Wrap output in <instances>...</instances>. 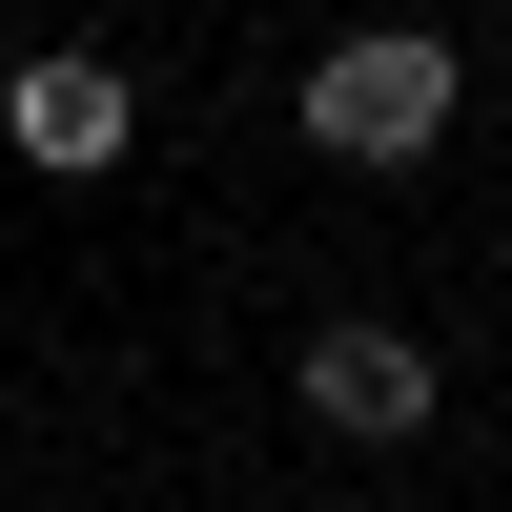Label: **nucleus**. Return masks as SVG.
<instances>
[{
    "instance_id": "nucleus-2",
    "label": "nucleus",
    "mask_w": 512,
    "mask_h": 512,
    "mask_svg": "<svg viewBox=\"0 0 512 512\" xmlns=\"http://www.w3.org/2000/svg\"><path fill=\"white\" fill-rule=\"evenodd\" d=\"M287 410H308V431L328 451H410V431H431V328H390V308H328L308 328V369H287Z\"/></svg>"
},
{
    "instance_id": "nucleus-3",
    "label": "nucleus",
    "mask_w": 512,
    "mask_h": 512,
    "mask_svg": "<svg viewBox=\"0 0 512 512\" xmlns=\"http://www.w3.org/2000/svg\"><path fill=\"white\" fill-rule=\"evenodd\" d=\"M0 144H21L41 185H103V164L144 144V82H123L103 41H21V62H0Z\"/></svg>"
},
{
    "instance_id": "nucleus-1",
    "label": "nucleus",
    "mask_w": 512,
    "mask_h": 512,
    "mask_svg": "<svg viewBox=\"0 0 512 512\" xmlns=\"http://www.w3.org/2000/svg\"><path fill=\"white\" fill-rule=\"evenodd\" d=\"M287 103H308V144H328V164H431V144H451V103H472V62H451L431 0H369V21L328 41Z\"/></svg>"
}]
</instances>
